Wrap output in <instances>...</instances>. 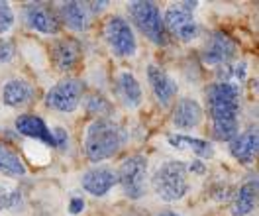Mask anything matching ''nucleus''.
I'll return each instance as SVG.
<instances>
[{
    "label": "nucleus",
    "instance_id": "obj_1",
    "mask_svg": "<svg viewBox=\"0 0 259 216\" xmlns=\"http://www.w3.org/2000/svg\"><path fill=\"white\" fill-rule=\"evenodd\" d=\"M206 102L214 138L220 142H230L238 134L240 89L234 83H214L206 89Z\"/></svg>",
    "mask_w": 259,
    "mask_h": 216
},
{
    "label": "nucleus",
    "instance_id": "obj_2",
    "mask_svg": "<svg viewBox=\"0 0 259 216\" xmlns=\"http://www.w3.org/2000/svg\"><path fill=\"white\" fill-rule=\"evenodd\" d=\"M124 140H126V134L116 122L108 118H97L95 122H91V126L87 128V134H84L87 157L93 163L104 161L122 148Z\"/></svg>",
    "mask_w": 259,
    "mask_h": 216
},
{
    "label": "nucleus",
    "instance_id": "obj_3",
    "mask_svg": "<svg viewBox=\"0 0 259 216\" xmlns=\"http://www.w3.org/2000/svg\"><path fill=\"white\" fill-rule=\"evenodd\" d=\"M153 191L159 199L173 202L189 193V169L183 161H165L151 177Z\"/></svg>",
    "mask_w": 259,
    "mask_h": 216
},
{
    "label": "nucleus",
    "instance_id": "obj_4",
    "mask_svg": "<svg viewBox=\"0 0 259 216\" xmlns=\"http://www.w3.org/2000/svg\"><path fill=\"white\" fill-rule=\"evenodd\" d=\"M132 22L138 26V30L146 35L147 39L155 46L165 48L169 44V33L163 26V16L159 14V8L153 2L138 0L128 4Z\"/></svg>",
    "mask_w": 259,
    "mask_h": 216
},
{
    "label": "nucleus",
    "instance_id": "obj_5",
    "mask_svg": "<svg viewBox=\"0 0 259 216\" xmlns=\"http://www.w3.org/2000/svg\"><path fill=\"white\" fill-rule=\"evenodd\" d=\"M146 175L147 159L144 155H132L120 163L116 179L130 199H142L146 195Z\"/></svg>",
    "mask_w": 259,
    "mask_h": 216
},
{
    "label": "nucleus",
    "instance_id": "obj_6",
    "mask_svg": "<svg viewBox=\"0 0 259 216\" xmlns=\"http://www.w3.org/2000/svg\"><path fill=\"white\" fill-rule=\"evenodd\" d=\"M82 97V83L79 79H63L51 87L46 95V104L57 112H73L79 108Z\"/></svg>",
    "mask_w": 259,
    "mask_h": 216
},
{
    "label": "nucleus",
    "instance_id": "obj_7",
    "mask_svg": "<svg viewBox=\"0 0 259 216\" xmlns=\"http://www.w3.org/2000/svg\"><path fill=\"white\" fill-rule=\"evenodd\" d=\"M106 41L110 46V50L118 55V57H132L136 50H138V44H136V35L134 30L124 18L112 16L106 22Z\"/></svg>",
    "mask_w": 259,
    "mask_h": 216
},
{
    "label": "nucleus",
    "instance_id": "obj_8",
    "mask_svg": "<svg viewBox=\"0 0 259 216\" xmlns=\"http://www.w3.org/2000/svg\"><path fill=\"white\" fill-rule=\"evenodd\" d=\"M238 53L236 39L230 33L216 30L208 35L204 50H202V61L206 65H226L228 61H232Z\"/></svg>",
    "mask_w": 259,
    "mask_h": 216
},
{
    "label": "nucleus",
    "instance_id": "obj_9",
    "mask_svg": "<svg viewBox=\"0 0 259 216\" xmlns=\"http://www.w3.org/2000/svg\"><path fill=\"white\" fill-rule=\"evenodd\" d=\"M163 26H165L167 33L179 37L181 41H191V39H194V37L198 35V32H200L196 20L193 18V12L187 10V8H183L181 4L171 6V8L165 12V16H163Z\"/></svg>",
    "mask_w": 259,
    "mask_h": 216
},
{
    "label": "nucleus",
    "instance_id": "obj_10",
    "mask_svg": "<svg viewBox=\"0 0 259 216\" xmlns=\"http://www.w3.org/2000/svg\"><path fill=\"white\" fill-rule=\"evenodd\" d=\"M24 20L32 30L39 33L53 35L61 30V20L57 16V12L48 4H39V2L26 4L24 6Z\"/></svg>",
    "mask_w": 259,
    "mask_h": 216
},
{
    "label": "nucleus",
    "instance_id": "obj_11",
    "mask_svg": "<svg viewBox=\"0 0 259 216\" xmlns=\"http://www.w3.org/2000/svg\"><path fill=\"white\" fill-rule=\"evenodd\" d=\"M230 153L242 161V163H251L255 157H257V150H259V136H257V128L251 126L247 128L243 134H236L230 142Z\"/></svg>",
    "mask_w": 259,
    "mask_h": 216
},
{
    "label": "nucleus",
    "instance_id": "obj_12",
    "mask_svg": "<svg viewBox=\"0 0 259 216\" xmlns=\"http://www.w3.org/2000/svg\"><path fill=\"white\" fill-rule=\"evenodd\" d=\"M116 183H118L116 173L108 167H95V169L87 171L81 179L82 189L95 197H104Z\"/></svg>",
    "mask_w": 259,
    "mask_h": 216
},
{
    "label": "nucleus",
    "instance_id": "obj_13",
    "mask_svg": "<svg viewBox=\"0 0 259 216\" xmlns=\"http://www.w3.org/2000/svg\"><path fill=\"white\" fill-rule=\"evenodd\" d=\"M147 79H149V84L153 89L155 99L159 100V104L169 106L171 100L175 99V95H177V83L169 77V73H165L161 67L157 65L147 67Z\"/></svg>",
    "mask_w": 259,
    "mask_h": 216
},
{
    "label": "nucleus",
    "instance_id": "obj_14",
    "mask_svg": "<svg viewBox=\"0 0 259 216\" xmlns=\"http://www.w3.org/2000/svg\"><path fill=\"white\" fill-rule=\"evenodd\" d=\"M51 55H53V63L57 65V69L71 71L81 61V44L73 37L57 39L51 48Z\"/></svg>",
    "mask_w": 259,
    "mask_h": 216
},
{
    "label": "nucleus",
    "instance_id": "obj_15",
    "mask_svg": "<svg viewBox=\"0 0 259 216\" xmlns=\"http://www.w3.org/2000/svg\"><path fill=\"white\" fill-rule=\"evenodd\" d=\"M59 16V20L73 32H87L91 26V12L87 2H63Z\"/></svg>",
    "mask_w": 259,
    "mask_h": 216
},
{
    "label": "nucleus",
    "instance_id": "obj_16",
    "mask_svg": "<svg viewBox=\"0 0 259 216\" xmlns=\"http://www.w3.org/2000/svg\"><path fill=\"white\" fill-rule=\"evenodd\" d=\"M16 130L26 138H32V140H39L44 142L46 146L55 148V140H53V134L48 128V124L35 114H22L16 118Z\"/></svg>",
    "mask_w": 259,
    "mask_h": 216
},
{
    "label": "nucleus",
    "instance_id": "obj_17",
    "mask_svg": "<svg viewBox=\"0 0 259 216\" xmlns=\"http://www.w3.org/2000/svg\"><path fill=\"white\" fill-rule=\"evenodd\" d=\"M173 124L181 130L196 128L202 120V106L193 99H181L173 108Z\"/></svg>",
    "mask_w": 259,
    "mask_h": 216
},
{
    "label": "nucleus",
    "instance_id": "obj_18",
    "mask_svg": "<svg viewBox=\"0 0 259 216\" xmlns=\"http://www.w3.org/2000/svg\"><path fill=\"white\" fill-rule=\"evenodd\" d=\"M33 99V87L26 79H12L2 89V102L10 108L24 106Z\"/></svg>",
    "mask_w": 259,
    "mask_h": 216
},
{
    "label": "nucleus",
    "instance_id": "obj_19",
    "mask_svg": "<svg viewBox=\"0 0 259 216\" xmlns=\"http://www.w3.org/2000/svg\"><path fill=\"white\" fill-rule=\"evenodd\" d=\"M257 204V179H251L240 187L236 197L232 200V214L247 216Z\"/></svg>",
    "mask_w": 259,
    "mask_h": 216
},
{
    "label": "nucleus",
    "instance_id": "obj_20",
    "mask_svg": "<svg viewBox=\"0 0 259 216\" xmlns=\"http://www.w3.org/2000/svg\"><path fill=\"white\" fill-rule=\"evenodd\" d=\"M116 89H118V95H120L122 102L128 108H138L142 104V87L132 73H128V71L120 73L118 81H116Z\"/></svg>",
    "mask_w": 259,
    "mask_h": 216
},
{
    "label": "nucleus",
    "instance_id": "obj_21",
    "mask_svg": "<svg viewBox=\"0 0 259 216\" xmlns=\"http://www.w3.org/2000/svg\"><path fill=\"white\" fill-rule=\"evenodd\" d=\"M171 146L175 148H191V151H194L198 157H212L214 150H212V144L206 140H198V138H191V136H169L167 138Z\"/></svg>",
    "mask_w": 259,
    "mask_h": 216
},
{
    "label": "nucleus",
    "instance_id": "obj_22",
    "mask_svg": "<svg viewBox=\"0 0 259 216\" xmlns=\"http://www.w3.org/2000/svg\"><path fill=\"white\" fill-rule=\"evenodd\" d=\"M0 171L10 175V177H22L26 173V165L22 163L18 153H14L8 146H4L2 142H0Z\"/></svg>",
    "mask_w": 259,
    "mask_h": 216
},
{
    "label": "nucleus",
    "instance_id": "obj_23",
    "mask_svg": "<svg viewBox=\"0 0 259 216\" xmlns=\"http://www.w3.org/2000/svg\"><path fill=\"white\" fill-rule=\"evenodd\" d=\"M87 110H89L91 114H97V118H106L112 112V106H110V102L104 99V97H100V95H91V97L87 99Z\"/></svg>",
    "mask_w": 259,
    "mask_h": 216
},
{
    "label": "nucleus",
    "instance_id": "obj_24",
    "mask_svg": "<svg viewBox=\"0 0 259 216\" xmlns=\"http://www.w3.org/2000/svg\"><path fill=\"white\" fill-rule=\"evenodd\" d=\"M20 202V193L12 187H0V210L12 208Z\"/></svg>",
    "mask_w": 259,
    "mask_h": 216
},
{
    "label": "nucleus",
    "instance_id": "obj_25",
    "mask_svg": "<svg viewBox=\"0 0 259 216\" xmlns=\"http://www.w3.org/2000/svg\"><path fill=\"white\" fill-rule=\"evenodd\" d=\"M14 24V12L8 6V2H0V33L8 32Z\"/></svg>",
    "mask_w": 259,
    "mask_h": 216
},
{
    "label": "nucleus",
    "instance_id": "obj_26",
    "mask_svg": "<svg viewBox=\"0 0 259 216\" xmlns=\"http://www.w3.org/2000/svg\"><path fill=\"white\" fill-rule=\"evenodd\" d=\"M14 55V44L10 39H0V61H10Z\"/></svg>",
    "mask_w": 259,
    "mask_h": 216
},
{
    "label": "nucleus",
    "instance_id": "obj_27",
    "mask_svg": "<svg viewBox=\"0 0 259 216\" xmlns=\"http://www.w3.org/2000/svg\"><path fill=\"white\" fill-rule=\"evenodd\" d=\"M51 134H53V140H55V148L63 150L67 146V132L63 128H55V130H51Z\"/></svg>",
    "mask_w": 259,
    "mask_h": 216
},
{
    "label": "nucleus",
    "instance_id": "obj_28",
    "mask_svg": "<svg viewBox=\"0 0 259 216\" xmlns=\"http://www.w3.org/2000/svg\"><path fill=\"white\" fill-rule=\"evenodd\" d=\"M82 210H84V199H81V197H73L71 199V202H69V212L73 216L81 214Z\"/></svg>",
    "mask_w": 259,
    "mask_h": 216
},
{
    "label": "nucleus",
    "instance_id": "obj_29",
    "mask_svg": "<svg viewBox=\"0 0 259 216\" xmlns=\"http://www.w3.org/2000/svg\"><path fill=\"white\" fill-rule=\"evenodd\" d=\"M245 69H247V65L245 63H240L238 67H234V73H232V77L234 79H238V81H242V79H245Z\"/></svg>",
    "mask_w": 259,
    "mask_h": 216
},
{
    "label": "nucleus",
    "instance_id": "obj_30",
    "mask_svg": "<svg viewBox=\"0 0 259 216\" xmlns=\"http://www.w3.org/2000/svg\"><path fill=\"white\" fill-rule=\"evenodd\" d=\"M187 169H189V171H193V173H198V175H202V173H206V167L202 165V163H200L198 159H196V161H193L191 165H187Z\"/></svg>",
    "mask_w": 259,
    "mask_h": 216
},
{
    "label": "nucleus",
    "instance_id": "obj_31",
    "mask_svg": "<svg viewBox=\"0 0 259 216\" xmlns=\"http://www.w3.org/2000/svg\"><path fill=\"white\" fill-rule=\"evenodd\" d=\"M159 216H181V214H177V212H163V214H159Z\"/></svg>",
    "mask_w": 259,
    "mask_h": 216
}]
</instances>
